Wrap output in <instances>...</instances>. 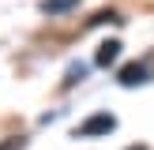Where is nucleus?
<instances>
[{
  "instance_id": "1",
  "label": "nucleus",
  "mask_w": 154,
  "mask_h": 150,
  "mask_svg": "<svg viewBox=\"0 0 154 150\" xmlns=\"http://www.w3.org/2000/svg\"><path fill=\"white\" fill-rule=\"evenodd\" d=\"M113 128H117V116H113V112H94L90 120H83V124H79V131H75V135L90 139V135H109Z\"/></svg>"
},
{
  "instance_id": "6",
  "label": "nucleus",
  "mask_w": 154,
  "mask_h": 150,
  "mask_svg": "<svg viewBox=\"0 0 154 150\" xmlns=\"http://www.w3.org/2000/svg\"><path fill=\"white\" fill-rule=\"evenodd\" d=\"M0 150H19V139H4V142H0Z\"/></svg>"
},
{
  "instance_id": "4",
  "label": "nucleus",
  "mask_w": 154,
  "mask_h": 150,
  "mask_svg": "<svg viewBox=\"0 0 154 150\" xmlns=\"http://www.w3.org/2000/svg\"><path fill=\"white\" fill-rule=\"evenodd\" d=\"M72 4H75V0H45V4H42V11H68Z\"/></svg>"
},
{
  "instance_id": "2",
  "label": "nucleus",
  "mask_w": 154,
  "mask_h": 150,
  "mask_svg": "<svg viewBox=\"0 0 154 150\" xmlns=\"http://www.w3.org/2000/svg\"><path fill=\"white\" fill-rule=\"evenodd\" d=\"M117 79L124 82V86H135V82H143V79H147V68H143L139 60H132V64H124V68L117 71Z\"/></svg>"
},
{
  "instance_id": "7",
  "label": "nucleus",
  "mask_w": 154,
  "mask_h": 150,
  "mask_svg": "<svg viewBox=\"0 0 154 150\" xmlns=\"http://www.w3.org/2000/svg\"><path fill=\"white\" fill-rule=\"evenodd\" d=\"M128 150H147V146H128Z\"/></svg>"
},
{
  "instance_id": "5",
  "label": "nucleus",
  "mask_w": 154,
  "mask_h": 150,
  "mask_svg": "<svg viewBox=\"0 0 154 150\" xmlns=\"http://www.w3.org/2000/svg\"><path fill=\"white\" fill-rule=\"evenodd\" d=\"M83 79V68H72V71H68V79H64V86H72V82H79Z\"/></svg>"
},
{
  "instance_id": "3",
  "label": "nucleus",
  "mask_w": 154,
  "mask_h": 150,
  "mask_svg": "<svg viewBox=\"0 0 154 150\" xmlns=\"http://www.w3.org/2000/svg\"><path fill=\"white\" fill-rule=\"evenodd\" d=\"M117 56H120V41H105V45H98V56H94V64H98V68H109Z\"/></svg>"
}]
</instances>
